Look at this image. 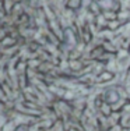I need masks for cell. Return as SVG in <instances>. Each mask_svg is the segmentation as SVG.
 I'll list each match as a JSON object with an SVG mask.
<instances>
[{"label": "cell", "instance_id": "cell-1", "mask_svg": "<svg viewBox=\"0 0 130 131\" xmlns=\"http://www.w3.org/2000/svg\"><path fill=\"white\" fill-rule=\"evenodd\" d=\"M98 4L101 6L102 8H112L113 6H115V0H97Z\"/></svg>", "mask_w": 130, "mask_h": 131}]
</instances>
